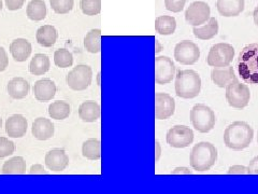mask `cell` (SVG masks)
Here are the masks:
<instances>
[{"mask_svg":"<svg viewBox=\"0 0 258 194\" xmlns=\"http://www.w3.org/2000/svg\"><path fill=\"white\" fill-rule=\"evenodd\" d=\"M175 94L181 99H195L201 90V78L195 70L177 71L175 75Z\"/></svg>","mask_w":258,"mask_h":194,"instance_id":"4","label":"cell"},{"mask_svg":"<svg viewBox=\"0 0 258 194\" xmlns=\"http://www.w3.org/2000/svg\"><path fill=\"white\" fill-rule=\"evenodd\" d=\"M175 77V65L168 56H158L155 59V82L157 84L170 83Z\"/></svg>","mask_w":258,"mask_h":194,"instance_id":"12","label":"cell"},{"mask_svg":"<svg viewBox=\"0 0 258 194\" xmlns=\"http://www.w3.org/2000/svg\"><path fill=\"white\" fill-rule=\"evenodd\" d=\"M227 174L228 175H245L247 174V167L243 165H233L229 167Z\"/></svg>","mask_w":258,"mask_h":194,"instance_id":"39","label":"cell"},{"mask_svg":"<svg viewBox=\"0 0 258 194\" xmlns=\"http://www.w3.org/2000/svg\"><path fill=\"white\" fill-rule=\"evenodd\" d=\"M27 120L22 115H14L6 121V132L12 138H21L27 133Z\"/></svg>","mask_w":258,"mask_h":194,"instance_id":"15","label":"cell"},{"mask_svg":"<svg viewBox=\"0 0 258 194\" xmlns=\"http://www.w3.org/2000/svg\"><path fill=\"white\" fill-rule=\"evenodd\" d=\"M254 137V129L244 121H236L226 127L224 142L231 150H243L251 144Z\"/></svg>","mask_w":258,"mask_h":194,"instance_id":"2","label":"cell"},{"mask_svg":"<svg viewBox=\"0 0 258 194\" xmlns=\"http://www.w3.org/2000/svg\"><path fill=\"white\" fill-rule=\"evenodd\" d=\"M200 50L196 43L183 40L174 47V59L182 65H194L199 61Z\"/></svg>","mask_w":258,"mask_h":194,"instance_id":"9","label":"cell"},{"mask_svg":"<svg viewBox=\"0 0 258 194\" xmlns=\"http://www.w3.org/2000/svg\"><path fill=\"white\" fill-rule=\"evenodd\" d=\"M93 70L87 65H78L67 75V84L74 91H84L91 85Z\"/></svg>","mask_w":258,"mask_h":194,"instance_id":"8","label":"cell"},{"mask_svg":"<svg viewBox=\"0 0 258 194\" xmlns=\"http://www.w3.org/2000/svg\"><path fill=\"white\" fill-rule=\"evenodd\" d=\"M54 63L56 66L60 68L71 67L74 64V56L66 48H59L54 53Z\"/></svg>","mask_w":258,"mask_h":194,"instance_id":"32","label":"cell"},{"mask_svg":"<svg viewBox=\"0 0 258 194\" xmlns=\"http://www.w3.org/2000/svg\"><path fill=\"white\" fill-rule=\"evenodd\" d=\"M26 173V162L22 157H14L5 162L3 174L5 175H22Z\"/></svg>","mask_w":258,"mask_h":194,"instance_id":"27","label":"cell"},{"mask_svg":"<svg viewBox=\"0 0 258 194\" xmlns=\"http://www.w3.org/2000/svg\"><path fill=\"white\" fill-rule=\"evenodd\" d=\"M57 30L52 25H43L37 30L36 39L37 42L45 47H51L57 40Z\"/></svg>","mask_w":258,"mask_h":194,"instance_id":"24","label":"cell"},{"mask_svg":"<svg viewBox=\"0 0 258 194\" xmlns=\"http://www.w3.org/2000/svg\"><path fill=\"white\" fill-rule=\"evenodd\" d=\"M15 151V144L6 137H0V159L13 155Z\"/></svg>","mask_w":258,"mask_h":194,"instance_id":"35","label":"cell"},{"mask_svg":"<svg viewBox=\"0 0 258 194\" xmlns=\"http://www.w3.org/2000/svg\"><path fill=\"white\" fill-rule=\"evenodd\" d=\"M32 90H34V95L37 101L48 102L54 99L57 88H56L54 81L51 79H42L37 81Z\"/></svg>","mask_w":258,"mask_h":194,"instance_id":"16","label":"cell"},{"mask_svg":"<svg viewBox=\"0 0 258 194\" xmlns=\"http://www.w3.org/2000/svg\"><path fill=\"white\" fill-rule=\"evenodd\" d=\"M5 2L8 9L11 11H15V10L21 9V8L24 6L25 0H5Z\"/></svg>","mask_w":258,"mask_h":194,"instance_id":"37","label":"cell"},{"mask_svg":"<svg viewBox=\"0 0 258 194\" xmlns=\"http://www.w3.org/2000/svg\"><path fill=\"white\" fill-rule=\"evenodd\" d=\"M237 76L229 65L226 67H215L211 71V80L219 87H226Z\"/></svg>","mask_w":258,"mask_h":194,"instance_id":"21","label":"cell"},{"mask_svg":"<svg viewBox=\"0 0 258 194\" xmlns=\"http://www.w3.org/2000/svg\"><path fill=\"white\" fill-rule=\"evenodd\" d=\"M28 19L31 21H42L46 16V6L43 0H31L26 10Z\"/></svg>","mask_w":258,"mask_h":194,"instance_id":"28","label":"cell"},{"mask_svg":"<svg viewBox=\"0 0 258 194\" xmlns=\"http://www.w3.org/2000/svg\"><path fill=\"white\" fill-rule=\"evenodd\" d=\"M176 28V21L173 16L161 15L155 20V30L159 35H172Z\"/></svg>","mask_w":258,"mask_h":194,"instance_id":"26","label":"cell"},{"mask_svg":"<svg viewBox=\"0 0 258 194\" xmlns=\"http://www.w3.org/2000/svg\"><path fill=\"white\" fill-rule=\"evenodd\" d=\"M253 19H254L255 25L258 27V6L255 8V10H254V13H253Z\"/></svg>","mask_w":258,"mask_h":194,"instance_id":"44","label":"cell"},{"mask_svg":"<svg viewBox=\"0 0 258 194\" xmlns=\"http://www.w3.org/2000/svg\"><path fill=\"white\" fill-rule=\"evenodd\" d=\"M161 50H163V46L160 45V43H159L158 40H155V54L159 53Z\"/></svg>","mask_w":258,"mask_h":194,"instance_id":"45","label":"cell"},{"mask_svg":"<svg viewBox=\"0 0 258 194\" xmlns=\"http://www.w3.org/2000/svg\"><path fill=\"white\" fill-rule=\"evenodd\" d=\"M84 47L90 53H99L101 51V30L92 29L84 38Z\"/></svg>","mask_w":258,"mask_h":194,"instance_id":"29","label":"cell"},{"mask_svg":"<svg viewBox=\"0 0 258 194\" xmlns=\"http://www.w3.org/2000/svg\"><path fill=\"white\" fill-rule=\"evenodd\" d=\"M248 175H258V157H255L247 166Z\"/></svg>","mask_w":258,"mask_h":194,"instance_id":"40","label":"cell"},{"mask_svg":"<svg viewBox=\"0 0 258 194\" xmlns=\"http://www.w3.org/2000/svg\"><path fill=\"white\" fill-rule=\"evenodd\" d=\"M8 65H9V59H8V54L3 46H0V72H3L7 69Z\"/></svg>","mask_w":258,"mask_h":194,"instance_id":"38","label":"cell"},{"mask_svg":"<svg viewBox=\"0 0 258 194\" xmlns=\"http://www.w3.org/2000/svg\"><path fill=\"white\" fill-rule=\"evenodd\" d=\"M29 174L31 175H45L46 172L41 164H35L32 165L29 169Z\"/></svg>","mask_w":258,"mask_h":194,"instance_id":"41","label":"cell"},{"mask_svg":"<svg viewBox=\"0 0 258 194\" xmlns=\"http://www.w3.org/2000/svg\"><path fill=\"white\" fill-rule=\"evenodd\" d=\"M51 66V62L48 56L45 54H36L32 58L30 64H29V71L35 76H42L48 71Z\"/></svg>","mask_w":258,"mask_h":194,"instance_id":"25","label":"cell"},{"mask_svg":"<svg viewBox=\"0 0 258 194\" xmlns=\"http://www.w3.org/2000/svg\"><path fill=\"white\" fill-rule=\"evenodd\" d=\"M192 32L194 36L200 40H210L214 38L219 32V23L215 18H210L205 25L194 27Z\"/></svg>","mask_w":258,"mask_h":194,"instance_id":"23","label":"cell"},{"mask_svg":"<svg viewBox=\"0 0 258 194\" xmlns=\"http://www.w3.org/2000/svg\"><path fill=\"white\" fill-rule=\"evenodd\" d=\"M32 47L26 39L18 38L10 44V52L16 62H25L31 54Z\"/></svg>","mask_w":258,"mask_h":194,"instance_id":"19","label":"cell"},{"mask_svg":"<svg viewBox=\"0 0 258 194\" xmlns=\"http://www.w3.org/2000/svg\"><path fill=\"white\" fill-rule=\"evenodd\" d=\"M210 15H211V9L207 3L195 2L187 8L186 12H185V20L192 27H197L207 23L211 18Z\"/></svg>","mask_w":258,"mask_h":194,"instance_id":"11","label":"cell"},{"mask_svg":"<svg viewBox=\"0 0 258 194\" xmlns=\"http://www.w3.org/2000/svg\"><path fill=\"white\" fill-rule=\"evenodd\" d=\"M186 2L187 0H165V7L168 11L179 13L184 9Z\"/></svg>","mask_w":258,"mask_h":194,"instance_id":"36","label":"cell"},{"mask_svg":"<svg viewBox=\"0 0 258 194\" xmlns=\"http://www.w3.org/2000/svg\"><path fill=\"white\" fill-rule=\"evenodd\" d=\"M239 77L246 84H258V43L245 45L236 61Z\"/></svg>","mask_w":258,"mask_h":194,"instance_id":"1","label":"cell"},{"mask_svg":"<svg viewBox=\"0 0 258 194\" xmlns=\"http://www.w3.org/2000/svg\"><path fill=\"white\" fill-rule=\"evenodd\" d=\"M45 165L52 172H62L69 164V158L62 149H53L45 156Z\"/></svg>","mask_w":258,"mask_h":194,"instance_id":"14","label":"cell"},{"mask_svg":"<svg viewBox=\"0 0 258 194\" xmlns=\"http://www.w3.org/2000/svg\"><path fill=\"white\" fill-rule=\"evenodd\" d=\"M70 106L69 104L66 102L57 101L52 103L50 106H48V115L52 119L55 120H63L67 119L70 115Z\"/></svg>","mask_w":258,"mask_h":194,"instance_id":"31","label":"cell"},{"mask_svg":"<svg viewBox=\"0 0 258 194\" xmlns=\"http://www.w3.org/2000/svg\"><path fill=\"white\" fill-rule=\"evenodd\" d=\"M217 161V149L215 146L208 141H201L194 146L191 149L189 163L194 171L207 172Z\"/></svg>","mask_w":258,"mask_h":194,"instance_id":"3","label":"cell"},{"mask_svg":"<svg viewBox=\"0 0 258 194\" xmlns=\"http://www.w3.org/2000/svg\"><path fill=\"white\" fill-rule=\"evenodd\" d=\"M82 155L84 158L96 161L101 158V143L96 138H90L84 141L82 146Z\"/></svg>","mask_w":258,"mask_h":194,"instance_id":"30","label":"cell"},{"mask_svg":"<svg viewBox=\"0 0 258 194\" xmlns=\"http://www.w3.org/2000/svg\"><path fill=\"white\" fill-rule=\"evenodd\" d=\"M8 93L14 100H22L25 99L28 95L30 85L28 81H26L24 78L21 77H15L11 79L8 83Z\"/></svg>","mask_w":258,"mask_h":194,"instance_id":"20","label":"cell"},{"mask_svg":"<svg viewBox=\"0 0 258 194\" xmlns=\"http://www.w3.org/2000/svg\"><path fill=\"white\" fill-rule=\"evenodd\" d=\"M2 125H3V120L0 118V127H2Z\"/></svg>","mask_w":258,"mask_h":194,"instance_id":"47","label":"cell"},{"mask_svg":"<svg viewBox=\"0 0 258 194\" xmlns=\"http://www.w3.org/2000/svg\"><path fill=\"white\" fill-rule=\"evenodd\" d=\"M166 140L173 148H186L194 141V132L186 125H175L168 131Z\"/></svg>","mask_w":258,"mask_h":194,"instance_id":"10","label":"cell"},{"mask_svg":"<svg viewBox=\"0 0 258 194\" xmlns=\"http://www.w3.org/2000/svg\"><path fill=\"white\" fill-rule=\"evenodd\" d=\"M190 122L199 133H209L215 126V113L207 105L197 104L190 110Z\"/></svg>","mask_w":258,"mask_h":194,"instance_id":"5","label":"cell"},{"mask_svg":"<svg viewBox=\"0 0 258 194\" xmlns=\"http://www.w3.org/2000/svg\"><path fill=\"white\" fill-rule=\"evenodd\" d=\"M2 10H3V2L0 0V11H2Z\"/></svg>","mask_w":258,"mask_h":194,"instance_id":"46","label":"cell"},{"mask_svg":"<svg viewBox=\"0 0 258 194\" xmlns=\"http://www.w3.org/2000/svg\"><path fill=\"white\" fill-rule=\"evenodd\" d=\"M161 155V148H160V144L158 142V140H155V162H157L160 158Z\"/></svg>","mask_w":258,"mask_h":194,"instance_id":"43","label":"cell"},{"mask_svg":"<svg viewBox=\"0 0 258 194\" xmlns=\"http://www.w3.org/2000/svg\"><path fill=\"white\" fill-rule=\"evenodd\" d=\"M235 58V47L229 43H216L210 48L207 63L211 67H226Z\"/></svg>","mask_w":258,"mask_h":194,"instance_id":"7","label":"cell"},{"mask_svg":"<svg viewBox=\"0 0 258 194\" xmlns=\"http://www.w3.org/2000/svg\"><path fill=\"white\" fill-rule=\"evenodd\" d=\"M257 143H258V133H257Z\"/></svg>","mask_w":258,"mask_h":194,"instance_id":"48","label":"cell"},{"mask_svg":"<svg viewBox=\"0 0 258 194\" xmlns=\"http://www.w3.org/2000/svg\"><path fill=\"white\" fill-rule=\"evenodd\" d=\"M226 100L232 108H245L251 100V92L246 84L241 83L239 79L236 78L226 86Z\"/></svg>","mask_w":258,"mask_h":194,"instance_id":"6","label":"cell"},{"mask_svg":"<svg viewBox=\"0 0 258 194\" xmlns=\"http://www.w3.org/2000/svg\"><path fill=\"white\" fill-rule=\"evenodd\" d=\"M80 6L85 15H97L101 11V0H81Z\"/></svg>","mask_w":258,"mask_h":194,"instance_id":"33","label":"cell"},{"mask_svg":"<svg viewBox=\"0 0 258 194\" xmlns=\"http://www.w3.org/2000/svg\"><path fill=\"white\" fill-rule=\"evenodd\" d=\"M175 102L167 93L155 94V118L157 120H166L174 115Z\"/></svg>","mask_w":258,"mask_h":194,"instance_id":"13","label":"cell"},{"mask_svg":"<svg viewBox=\"0 0 258 194\" xmlns=\"http://www.w3.org/2000/svg\"><path fill=\"white\" fill-rule=\"evenodd\" d=\"M171 174L172 175H177V174H187V175H190L191 172L186 167H177V168L174 169V171L171 172Z\"/></svg>","mask_w":258,"mask_h":194,"instance_id":"42","label":"cell"},{"mask_svg":"<svg viewBox=\"0 0 258 194\" xmlns=\"http://www.w3.org/2000/svg\"><path fill=\"white\" fill-rule=\"evenodd\" d=\"M244 0H217V11L225 18L240 15L244 10Z\"/></svg>","mask_w":258,"mask_h":194,"instance_id":"17","label":"cell"},{"mask_svg":"<svg viewBox=\"0 0 258 194\" xmlns=\"http://www.w3.org/2000/svg\"><path fill=\"white\" fill-rule=\"evenodd\" d=\"M31 132L38 140H47L54 136V124L48 119L38 118L32 123Z\"/></svg>","mask_w":258,"mask_h":194,"instance_id":"18","label":"cell"},{"mask_svg":"<svg viewBox=\"0 0 258 194\" xmlns=\"http://www.w3.org/2000/svg\"><path fill=\"white\" fill-rule=\"evenodd\" d=\"M100 113L99 104L93 101L84 102L79 107V117L84 122H95L100 118Z\"/></svg>","mask_w":258,"mask_h":194,"instance_id":"22","label":"cell"},{"mask_svg":"<svg viewBox=\"0 0 258 194\" xmlns=\"http://www.w3.org/2000/svg\"><path fill=\"white\" fill-rule=\"evenodd\" d=\"M51 8L57 14H67L74 8V0H50Z\"/></svg>","mask_w":258,"mask_h":194,"instance_id":"34","label":"cell"}]
</instances>
